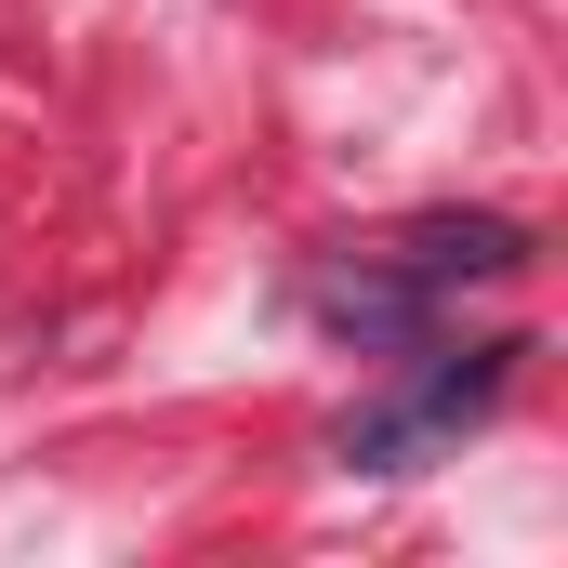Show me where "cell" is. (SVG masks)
Returning <instances> with one entry per match:
<instances>
[{
	"label": "cell",
	"instance_id": "obj_1",
	"mask_svg": "<svg viewBox=\"0 0 568 568\" xmlns=\"http://www.w3.org/2000/svg\"><path fill=\"white\" fill-rule=\"evenodd\" d=\"M529 357H542L529 331H489V344H436L424 331V344H397V384L331 436V463H344V476H424L436 449H463V436L516 397Z\"/></svg>",
	"mask_w": 568,
	"mask_h": 568
},
{
	"label": "cell",
	"instance_id": "obj_2",
	"mask_svg": "<svg viewBox=\"0 0 568 568\" xmlns=\"http://www.w3.org/2000/svg\"><path fill=\"white\" fill-rule=\"evenodd\" d=\"M304 317L331 344H357V357H397V344H424L436 317H449V291H424L410 265H384V252H357V265H331V278L304 291Z\"/></svg>",
	"mask_w": 568,
	"mask_h": 568
},
{
	"label": "cell",
	"instance_id": "obj_3",
	"mask_svg": "<svg viewBox=\"0 0 568 568\" xmlns=\"http://www.w3.org/2000/svg\"><path fill=\"white\" fill-rule=\"evenodd\" d=\"M384 265H410L424 291H463V278H529L542 265V239L516 225V212H410L397 239H371Z\"/></svg>",
	"mask_w": 568,
	"mask_h": 568
}]
</instances>
